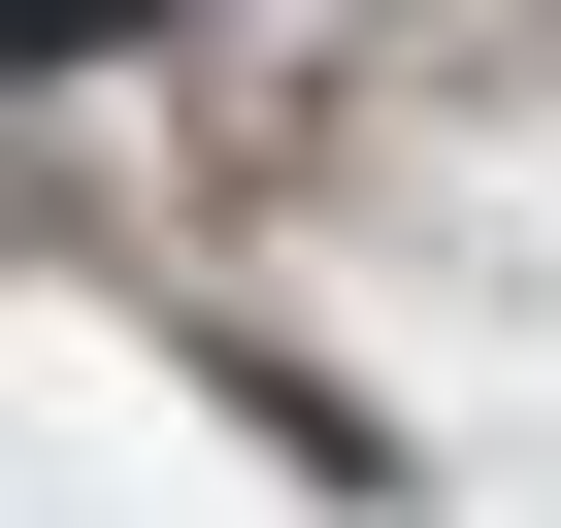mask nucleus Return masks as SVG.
I'll list each match as a JSON object with an SVG mask.
<instances>
[{
  "label": "nucleus",
  "mask_w": 561,
  "mask_h": 528,
  "mask_svg": "<svg viewBox=\"0 0 561 528\" xmlns=\"http://www.w3.org/2000/svg\"><path fill=\"white\" fill-rule=\"evenodd\" d=\"M0 34H165V0H0Z\"/></svg>",
  "instance_id": "f257e3e1"
}]
</instances>
